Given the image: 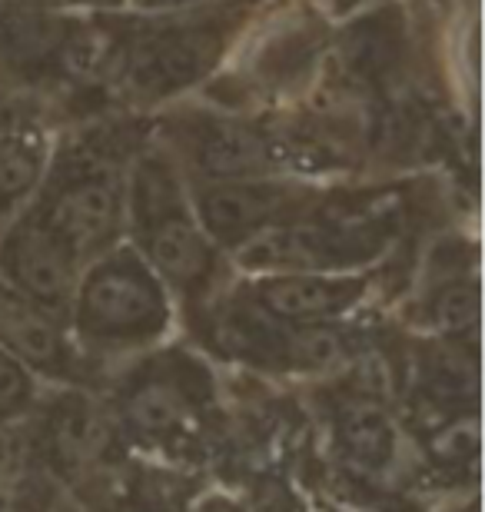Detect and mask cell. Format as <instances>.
Returning a JSON list of instances; mask_svg holds the SVG:
<instances>
[{
	"instance_id": "10",
	"label": "cell",
	"mask_w": 485,
	"mask_h": 512,
	"mask_svg": "<svg viewBox=\"0 0 485 512\" xmlns=\"http://www.w3.org/2000/svg\"><path fill=\"white\" fill-rule=\"evenodd\" d=\"M266 316L290 326L336 323L369 293L363 273H256L240 290Z\"/></svg>"
},
{
	"instance_id": "12",
	"label": "cell",
	"mask_w": 485,
	"mask_h": 512,
	"mask_svg": "<svg viewBox=\"0 0 485 512\" xmlns=\"http://www.w3.org/2000/svg\"><path fill=\"white\" fill-rule=\"evenodd\" d=\"M44 449L60 476L80 479L100 473L113 456V433L107 416L84 393L57 396L44 419Z\"/></svg>"
},
{
	"instance_id": "5",
	"label": "cell",
	"mask_w": 485,
	"mask_h": 512,
	"mask_svg": "<svg viewBox=\"0 0 485 512\" xmlns=\"http://www.w3.org/2000/svg\"><path fill=\"white\" fill-rule=\"evenodd\" d=\"M67 316L94 350L153 343L170 326L167 283L130 243H117L84 266Z\"/></svg>"
},
{
	"instance_id": "18",
	"label": "cell",
	"mask_w": 485,
	"mask_h": 512,
	"mask_svg": "<svg viewBox=\"0 0 485 512\" xmlns=\"http://www.w3.org/2000/svg\"><path fill=\"white\" fill-rule=\"evenodd\" d=\"M429 326H436L446 340L456 343H476L479 333V276H449L442 280L429 296L426 306Z\"/></svg>"
},
{
	"instance_id": "3",
	"label": "cell",
	"mask_w": 485,
	"mask_h": 512,
	"mask_svg": "<svg viewBox=\"0 0 485 512\" xmlns=\"http://www.w3.org/2000/svg\"><path fill=\"white\" fill-rule=\"evenodd\" d=\"M127 233L153 273L187 300L200 303L220 283L223 250L200 227L190 183L153 133L127 167Z\"/></svg>"
},
{
	"instance_id": "6",
	"label": "cell",
	"mask_w": 485,
	"mask_h": 512,
	"mask_svg": "<svg viewBox=\"0 0 485 512\" xmlns=\"http://www.w3.org/2000/svg\"><path fill=\"white\" fill-rule=\"evenodd\" d=\"M150 133L173 157L187 183L273 177V173L296 177L280 127L263 120L226 110L183 107L163 114Z\"/></svg>"
},
{
	"instance_id": "8",
	"label": "cell",
	"mask_w": 485,
	"mask_h": 512,
	"mask_svg": "<svg viewBox=\"0 0 485 512\" xmlns=\"http://www.w3.org/2000/svg\"><path fill=\"white\" fill-rule=\"evenodd\" d=\"M326 193L329 190L316 187L313 180L290 177V173L190 183L196 220L223 253L240 250L243 243L260 237L276 223L303 217L323 203Z\"/></svg>"
},
{
	"instance_id": "1",
	"label": "cell",
	"mask_w": 485,
	"mask_h": 512,
	"mask_svg": "<svg viewBox=\"0 0 485 512\" xmlns=\"http://www.w3.org/2000/svg\"><path fill=\"white\" fill-rule=\"evenodd\" d=\"M260 0H206L173 14L100 17V94L120 110H157L220 70Z\"/></svg>"
},
{
	"instance_id": "16",
	"label": "cell",
	"mask_w": 485,
	"mask_h": 512,
	"mask_svg": "<svg viewBox=\"0 0 485 512\" xmlns=\"http://www.w3.org/2000/svg\"><path fill=\"white\" fill-rule=\"evenodd\" d=\"M333 433L343 463L356 473H383L396 459V426L373 399H346L333 416Z\"/></svg>"
},
{
	"instance_id": "9",
	"label": "cell",
	"mask_w": 485,
	"mask_h": 512,
	"mask_svg": "<svg viewBox=\"0 0 485 512\" xmlns=\"http://www.w3.org/2000/svg\"><path fill=\"white\" fill-rule=\"evenodd\" d=\"M80 273V256L27 207L0 230V280L34 300L40 310L54 313L57 320L70 313Z\"/></svg>"
},
{
	"instance_id": "11",
	"label": "cell",
	"mask_w": 485,
	"mask_h": 512,
	"mask_svg": "<svg viewBox=\"0 0 485 512\" xmlns=\"http://www.w3.org/2000/svg\"><path fill=\"white\" fill-rule=\"evenodd\" d=\"M286 20L270 24L260 44L250 47L243 57V70L233 80L250 90H260L273 100V94L296 87L306 70H313L316 57L326 47V30L316 24L313 14H280Z\"/></svg>"
},
{
	"instance_id": "23",
	"label": "cell",
	"mask_w": 485,
	"mask_h": 512,
	"mask_svg": "<svg viewBox=\"0 0 485 512\" xmlns=\"http://www.w3.org/2000/svg\"><path fill=\"white\" fill-rule=\"evenodd\" d=\"M14 117H17V114H14V110H10V107H7V110L0 107V124H7V120H14Z\"/></svg>"
},
{
	"instance_id": "17",
	"label": "cell",
	"mask_w": 485,
	"mask_h": 512,
	"mask_svg": "<svg viewBox=\"0 0 485 512\" xmlns=\"http://www.w3.org/2000/svg\"><path fill=\"white\" fill-rule=\"evenodd\" d=\"M416 389L422 406L436 409L442 419L462 416V409H476L479 396V363L476 346L462 353V343L452 340V346H429L419 356V376Z\"/></svg>"
},
{
	"instance_id": "13",
	"label": "cell",
	"mask_w": 485,
	"mask_h": 512,
	"mask_svg": "<svg viewBox=\"0 0 485 512\" xmlns=\"http://www.w3.org/2000/svg\"><path fill=\"white\" fill-rule=\"evenodd\" d=\"M339 67L349 84L386 94L406 67V24L396 7H379L373 14L353 20L336 37Z\"/></svg>"
},
{
	"instance_id": "4",
	"label": "cell",
	"mask_w": 485,
	"mask_h": 512,
	"mask_svg": "<svg viewBox=\"0 0 485 512\" xmlns=\"http://www.w3.org/2000/svg\"><path fill=\"white\" fill-rule=\"evenodd\" d=\"M396 237V220L379 203H323L276 223L230 256L246 273H356L376 263Z\"/></svg>"
},
{
	"instance_id": "14",
	"label": "cell",
	"mask_w": 485,
	"mask_h": 512,
	"mask_svg": "<svg viewBox=\"0 0 485 512\" xmlns=\"http://www.w3.org/2000/svg\"><path fill=\"white\" fill-rule=\"evenodd\" d=\"M0 346L37 373H74V356L57 316L40 310L34 300H27L4 280H0Z\"/></svg>"
},
{
	"instance_id": "20",
	"label": "cell",
	"mask_w": 485,
	"mask_h": 512,
	"mask_svg": "<svg viewBox=\"0 0 485 512\" xmlns=\"http://www.w3.org/2000/svg\"><path fill=\"white\" fill-rule=\"evenodd\" d=\"M20 463H24V443H20V436L10 433V429H0V476H10Z\"/></svg>"
},
{
	"instance_id": "24",
	"label": "cell",
	"mask_w": 485,
	"mask_h": 512,
	"mask_svg": "<svg viewBox=\"0 0 485 512\" xmlns=\"http://www.w3.org/2000/svg\"><path fill=\"white\" fill-rule=\"evenodd\" d=\"M0 512H7V509H4V503H0Z\"/></svg>"
},
{
	"instance_id": "22",
	"label": "cell",
	"mask_w": 485,
	"mask_h": 512,
	"mask_svg": "<svg viewBox=\"0 0 485 512\" xmlns=\"http://www.w3.org/2000/svg\"><path fill=\"white\" fill-rule=\"evenodd\" d=\"M200 512H243V509L230 503V499H210V503H203Z\"/></svg>"
},
{
	"instance_id": "7",
	"label": "cell",
	"mask_w": 485,
	"mask_h": 512,
	"mask_svg": "<svg viewBox=\"0 0 485 512\" xmlns=\"http://www.w3.org/2000/svg\"><path fill=\"white\" fill-rule=\"evenodd\" d=\"M213 403V380L200 360L163 353L140 363L117 393L123 426L143 443L180 446L193 439Z\"/></svg>"
},
{
	"instance_id": "15",
	"label": "cell",
	"mask_w": 485,
	"mask_h": 512,
	"mask_svg": "<svg viewBox=\"0 0 485 512\" xmlns=\"http://www.w3.org/2000/svg\"><path fill=\"white\" fill-rule=\"evenodd\" d=\"M54 153L44 124L34 117H14L0 124V230L34 200Z\"/></svg>"
},
{
	"instance_id": "2",
	"label": "cell",
	"mask_w": 485,
	"mask_h": 512,
	"mask_svg": "<svg viewBox=\"0 0 485 512\" xmlns=\"http://www.w3.org/2000/svg\"><path fill=\"white\" fill-rule=\"evenodd\" d=\"M150 130L103 120L74 130L50 153L27 210L57 233L80 263L117 247L127 230V167Z\"/></svg>"
},
{
	"instance_id": "19",
	"label": "cell",
	"mask_w": 485,
	"mask_h": 512,
	"mask_svg": "<svg viewBox=\"0 0 485 512\" xmlns=\"http://www.w3.org/2000/svg\"><path fill=\"white\" fill-rule=\"evenodd\" d=\"M34 403V376L14 353L0 346V423L20 416Z\"/></svg>"
},
{
	"instance_id": "21",
	"label": "cell",
	"mask_w": 485,
	"mask_h": 512,
	"mask_svg": "<svg viewBox=\"0 0 485 512\" xmlns=\"http://www.w3.org/2000/svg\"><path fill=\"white\" fill-rule=\"evenodd\" d=\"M137 14H173V10H190L200 7L206 0H127Z\"/></svg>"
}]
</instances>
